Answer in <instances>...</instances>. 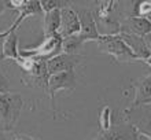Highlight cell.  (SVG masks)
I'll return each instance as SVG.
<instances>
[{
	"label": "cell",
	"mask_w": 151,
	"mask_h": 140,
	"mask_svg": "<svg viewBox=\"0 0 151 140\" xmlns=\"http://www.w3.org/2000/svg\"><path fill=\"white\" fill-rule=\"evenodd\" d=\"M47 81H48V73H47V67H45V59L36 58L35 63L32 65V67L26 70V72H22V83L25 85L45 89Z\"/></svg>",
	"instance_id": "5"
},
{
	"label": "cell",
	"mask_w": 151,
	"mask_h": 140,
	"mask_svg": "<svg viewBox=\"0 0 151 140\" xmlns=\"http://www.w3.org/2000/svg\"><path fill=\"white\" fill-rule=\"evenodd\" d=\"M81 60L80 55H68L60 52L59 55L54 56L51 59L45 60V67H47L48 76L56 74V73L68 72V70H73L74 66Z\"/></svg>",
	"instance_id": "8"
},
{
	"label": "cell",
	"mask_w": 151,
	"mask_h": 140,
	"mask_svg": "<svg viewBox=\"0 0 151 140\" xmlns=\"http://www.w3.org/2000/svg\"><path fill=\"white\" fill-rule=\"evenodd\" d=\"M0 140H4V136H3V133L0 132Z\"/></svg>",
	"instance_id": "22"
},
{
	"label": "cell",
	"mask_w": 151,
	"mask_h": 140,
	"mask_svg": "<svg viewBox=\"0 0 151 140\" xmlns=\"http://www.w3.org/2000/svg\"><path fill=\"white\" fill-rule=\"evenodd\" d=\"M80 32V19L76 10L70 7L60 8V24L58 29V34L62 39L77 34Z\"/></svg>",
	"instance_id": "9"
},
{
	"label": "cell",
	"mask_w": 151,
	"mask_h": 140,
	"mask_svg": "<svg viewBox=\"0 0 151 140\" xmlns=\"http://www.w3.org/2000/svg\"><path fill=\"white\" fill-rule=\"evenodd\" d=\"M66 4L68 3L58 1V0H43V1H40V7H41V11L48 12L52 11V10H60L63 7H68Z\"/></svg>",
	"instance_id": "17"
},
{
	"label": "cell",
	"mask_w": 151,
	"mask_h": 140,
	"mask_svg": "<svg viewBox=\"0 0 151 140\" xmlns=\"http://www.w3.org/2000/svg\"><path fill=\"white\" fill-rule=\"evenodd\" d=\"M99 125L102 132H106L109 129H111V110L109 106H104L100 111L99 117Z\"/></svg>",
	"instance_id": "16"
},
{
	"label": "cell",
	"mask_w": 151,
	"mask_h": 140,
	"mask_svg": "<svg viewBox=\"0 0 151 140\" xmlns=\"http://www.w3.org/2000/svg\"><path fill=\"white\" fill-rule=\"evenodd\" d=\"M95 140H129V136L128 133H124L119 129H109L106 132H100Z\"/></svg>",
	"instance_id": "15"
},
{
	"label": "cell",
	"mask_w": 151,
	"mask_h": 140,
	"mask_svg": "<svg viewBox=\"0 0 151 140\" xmlns=\"http://www.w3.org/2000/svg\"><path fill=\"white\" fill-rule=\"evenodd\" d=\"M12 140H39L33 136H29V135H24V133H18L12 137Z\"/></svg>",
	"instance_id": "20"
},
{
	"label": "cell",
	"mask_w": 151,
	"mask_h": 140,
	"mask_svg": "<svg viewBox=\"0 0 151 140\" xmlns=\"http://www.w3.org/2000/svg\"><path fill=\"white\" fill-rule=\"evenodd\" d=\"M62 52V37L59 34H54L50 37H44L43 43L40 45L30 50H24L21 51V55L26 56H35V58H40V59H51L54 56L59 55Z\"/></svg>",
	"instance_id": "4"
},
{
	"label": "cell",
	"mask_w": 151,
	"mask_h": 140,
	"mask_svg": "<svg viewBox=\"0 0 151 140\" xmlns=\"http://www.w3.org/2000/svg\"><path fill=\"white\" fill-rule=\"evenodd\" d=\"M84 44L83 39L78 34H73L66 39H62V52L68 55H77L78 50Z\"/></svg>",
	"instance_id": "14"
},
{
	"label": "cell",
	"mask_w": 151,
	"mask_h": 140,
	"mask_svg": "<svg viewBox=\"0 0 151 140\" xmlns=\"http://www.w3.org/2000/svg\"><path fill=\"white\" fill-rule=\"evenodd\" d=\"M6 6H8L7 8L17 10L19 14H18L17 21L6 30V32H0V37H1V39H4L8 33L15 32L17 29L19 28V25L24 22L25 18L43 12L41 11V7H40V1H37V0H15V1H6Z\"/></svg>",
	"instance_id": "3"
},
{
	"label": "cell",
	"mask_w": 151,
	"mask_h": 140,
	"mask_svg": "<svg viewBox=\"0 0 151 140\" xmlns=\"http://www.w3.org/2000/svg\"><path fill=\"white\" fill-rule=\"evenodd\" d=\"M150 12H151V1L150 0H144V1H140L137 4V14L136 17L139 18H146V19H150Z\"/></svg>",
	"instance_id": "18"
},
{
	"label": "cell",
	"mask_w": 151,
	"mask_h": 140,
	"mask_svg": "<svg viewBox=\"0 0 151 140\" xmlns=\"http://www.w3.org/2000/svg\"><path fill=\"white\" fill-rule=\"evenodd\" d=\"M151 77L148 74L147 77H144L143 81L139 83L135 88V99L132 102L131 107L128 108V111L133 110L135 107L140 106V104H150L151 102Z\"/></svg>",
	"instance_id": "11"
},
{
	"label": "cell",
	"mask_w": 151,
	"mask_h": 140,
	"mask_svg": "<svg viewBox=\"0 0 151 140\" xmlns=\"http://www.w3.org/2000/svg\"><path fill=\"white\" fill-rule=\"evenodd\" d=\"M77 15H78L80 19V32L77 33L83 41H96L98 37L100 36L99 30L96 29V18L93 15V11L91 10H87V8H83L80 11H76Z\"/></svg>",
	"instance_id": "7"
},
{
	"label": "cell",
	"mask_w": 151,
	"mask_h": 140,
	"mask_svg": "<svg viewBox=\"0 0 151 140\" xmlns=\"http://www.w3.org/2000/svg\"><path fill=\"white\" fill-rule=\"evenodd\" d=\"M60 24V10H52L45 12L44 17V37L58 34Z\"/></svg>",
	"instance_id": "13"
},
{
	"label": "cell",
	"mask_w": 151,
	"mask_h": 140,
	"mask_svg": "<svg viewBox=\"0 0 151 140\" xmlns=\"http://www.w3.org/2000/svg\"><path fill=\"white\" fill-rule=\"evenodd\" d=\"M3 40H4V39H1V37H0V60L3 59V56H1V45H3Z\"/></svg>",
	"instance_id": "21"
},
{
	"label": "cell",
	"mask_w": 151,
	"mask_h": 140,
	"mask_svg": "<svg viewBox=\"0 0 151 140\" xmlns=\"http://www.w3.org/2000/svg\"><path fill=\"white\" fill-rule=\"evenodd\" d=\"M1 56H3V59H18L19 51H18V36L15 32L8 33L4 37L3 45H1Z\"/></svg>",
	"instance_id": "12"
},
{
	"label": "cell",
	"mask_w": 151,
	"mask_h": 140,
	"mask_svg": "<svg viewBox=\"0 0 151 140\" xmlns=\"http://www.w3.org/2000/svg\"><path fill=\"white\" fill-rule=\"evenodd\" d=\"M24 100L19 93H0V132L11 131L19 118Z\"/></svg>",
	"instance_id": "2"
},
{
	"label": "cell",
	"mask_w": 151,
	"mask_h": 140,
	"mask_svg": "<svg viewBox=\"0 0 151 140\" xmlns=\"http://www.w3.org/2000/svg\"><path fill=\"white\" fill-rule=\"evenodd\" d=\"M151 32V22L146 18L139 17H128L124 22L119 24L118 33H127V34H135L139 37H146Z\"/></svg>",
	"instance_id": "10"
},
{
	"label": "cell",
	"mask_w": 151,
	"mask_h": 140,
	"mask_svg": "<svg viewBox=\"0 0 151 140\" xmlns=\"http://www.w3.org/2000/svg\"><path fill=\"white\" fill-rule=\"evenodd\" d=\"M76 88V74L74 70H68V72L56 73L52 76H48L47 87L45 91L50 95L51 99L55 98V93L63 89H74Z\"/></svg>",
	"instance_id": "6"
},
{
	"label": "cell",
	"mask_w": 151,
	"mask_h": 140,
	"mask_svg": "<svg viewBox=\"0 0 151 140\" xmlns=\"http://www.w3.org/2000/svg\"><path fill=\"white\" fill-rule=\"evenodd\" d=\"M8 92V80L4 77V74L0 72V93Z\"/></svg>",
	"instance_id": "19"
},
{
	"label": "cell",
	"mask_w": 151,
	"mask_h": 140,
	"mask_svg": "<svg viewBox=\"0 0 151 140\" xmlns=\"http://www.w3.org/2000/svg\"><path fill=\"white\" fill-rule=\"evenodd\" d=\"M96 43H98V47H99L100 51L111 55L117 62H121V63L142 62L132 52L131 48L124 43L118 33L117 34H100Z\"/></svg>",
	"instance_id": "1"
}]
</instances>
